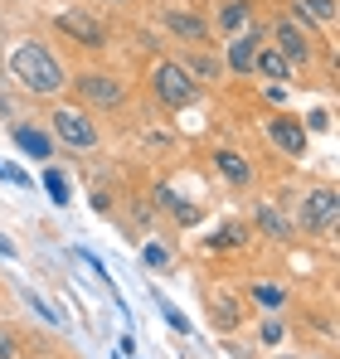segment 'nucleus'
Listing matches in <instances>:
<instances>
[{
    "mask_svg": "<svg viewBox=\"0 0 340 359\" xmlns=\"http://www.w3.org/2000/svg\"><path fill=\"white\" fill-rule=\"evenodd\" d=\"M214 170H219V175L233 184V189L253 184V165H248V161H243V156H238L233 146H219V151H214Z\"/></svg>",
    "mask_w": 340,
    "mask_h": 359,
    "instance_id": "13",
    "label": "nucleus"
},
{
    "mask_svg": "<svg viewBox=\"0 0 340 359\" xmlns=\"http://www.w3.org/2000/svg\"><path fill=\"white\" fill-rule=\"evenodd\" d=\"M253 301H258L263 311H277V306L287 301V292L277 287V282H253Z\"/></svg>",
    "mask_w": 340,
    "mask_h": 359,
    "instance_id": "19",
    "label": "nucleus"
},
{
    "mask_svg": "<svg viewBox=\"0 0 340 359\" xmlns=\"http://www.w3.org/2000/svg\"><path fill=\"white\" fill-rule=\"evenodd\" d=\"M273 34H277V44H273V49H277L287 63H311L316 44H311V29H301V20L282 15V20L273 25Z\"/></svg>",
    "mask_w": 340,
    "mask_h": 359,
    "instance_id": "6",
    "label": "nucleus"
},
{
    "mask_svg": "<svg viewBox=\"0 0 340 359\" xmlns=\"http://www.w3.org/2000/svg\"><path fill=\"white\" fill-rule=\"evenodd\" d=\"M161 311H166V320L175 325V330H190V320H185V316H180V311H175L170 301H161Z\"/></svg>",
    "mask_w": 340,
    "mask_h": 359,
    "instance_id": "25",
    "label": "nucleus"
},
{
    "mask_svg": "<svg viewBox=\"0 0 340 359\" xmlns=\"http://www.w3.org/2000/svg\"><path fill=\"white\" fill-rule=\"evenodd\" d=\"M238 316H243V311H238V301H233V297H214V325H219V330H233Z\"/></svg>",
    "mask_w": 340,
    "mask_h": 359,
    "instance_id": "20",
    "label": "nucleus"
},
{
    "mask_svg": "<svg viewBox=\"0 0 340 359\" xmlns=\"http://www.w3.org/2000/svg\"><path fill=\"white\" fill-rule=\"evenodd\" d=\"M44 189H49V199H54V204H68V199H73V194H68L63 170H44Z\"/></svg>",
    "mask_w": 340,
    "mask_h": 359,
    "instance_id": "21",
    "label": "nucleus"
},
{
    "mask_svg": "<svg viewBox=\"0 0 340 359\" xmlns=\"http://www.w3.org/2000/svg\"><path fill=\"white\" fill-rule=\"evenodd\" d=\"M156 204L175 214V224H180V229H190V224H200V204H190V199H180V194H175L170 184H156Z\"/></svg>",
    "mask_w": 340,
    "mask_h": 359,
    "instance_id": "14",
    "label": "nucleus"
},
{
    "mask_svg": "<svg viewBox=\"0 0 340 359\" xmlns=\"http://www.w3.org/2000/svg\"><path fill=\"white\" fill-rule=\"evenodd\" d=\"M243 233H248L243 224H224V229H219V238H214V243H243Z\"/></svg>",
    "mask_w": 340,
    "mask_h": 359,
    "instance_id": "24",
    "label": "nucleus"
},
{
    "mask_svg": "<svg viewBox=\"0 0 340 359\" xmlns=\"http://www.w3.org/2000/svg\"><path fill=\"white\" fill-rule=\"evenodd\" d=\"M166 29L185 44H204L209 39V20L195 15V10H166Z\"/></svg>",
    "mask_w": 340,
    "mask_h": 359,
    "instance_id": "10",
    "label": "nucleus"
},
{
    "mask_svg": "<svg viewBox=\"0 0 340 359\" xmlns=\"http://www.w3.org/2000/svg\"><path fill=\"white\" fill-rule=\"evenodd\" d=\"M49 126H54V136L63 141V146H73V151H98V126H93V117L83 112V107H54V117H49Z\"/></svg>",
    "mask_w": 340,
    "mask_h": 359,
    "instance_id": "3",
    "label": "nucleus"
},
{
    "mask_svg": "<svg viewBox=\"0 0 340 359\" xmlns=\"http://www.w3.org/2000/svg\"><path fill=\"white\" fill-rule=\"evenodd\" d=\"M73 83H78V93H83V102H88V107L112 112V107H122V102H126V83H122V78H112V73H103V68L78 73Z\"/></svg>",
    "mask_w": 340,
    "mask_h": 359,
    "instance_id": "5",
    "label": "nucleus"
},
{
    "mask_svg": "<svg viewBox=\"0 0 340 359\" xmlns=\"http://www.w3.org/2000/svg\"><path fill=\"white\" fill-rule=\"evenodd\" d=\"M248 25H253V10H248V0H219V5H214V29H219L224 39L243 34Z\"/></svg>",
    "mask_w": 340,
    "mask_h": 359,
    "instance_id": "11",
    "label": "nucleus"
},
{
    "mask_svg": "<svg viewBox=\"0 0 340 359\" xmlns=\"http://www.w3.org/2000/svg\"><path fill=\"white\" fill-rule=\"evenodd\" d=\"M15 350H20V335L0 325V359H15Z\"/></svg>",
    "mask_w": 340,
    "mask_h": 359,
    "instance_id": "23",
    "label": "nucleus"
},
{
    "mask_svg": "<svg viewBox=\"0 0 340 359\" xmlns=\"http://www.w3.org/2000/svg\"><path fill=\"white\" fill-rule=\"evenodd\" d=\"M180 68H185L195 83H200V78H219V59H214V54H190Z\"/></svg>",
    "mask_w": 340,
    "mask_h": 359,
    "instance_id": "18",
    "label": "nucleus"
},
{
    "mask_svg": "<svg viewBox=\"0 0 340 359\" xmlns=\"http://www.w3.org/2000/svg\"><path fill=\"white\" fill-rule=\"evenodd\" d=\"M0 252H5V257H15V243H10V238H0Z\"/></svg>",
    "mask_w": 340,
    "mask_h": 359,
    "instance_id": "27",
    "label": "nucleus"
},
{
    "mask_svg": "<svg viewBox=\"0 0 340 359\" xmlns=\"http://www.w3.org/2000/svg\"><path fill=\"white\" fill-rule=\"evenodd\" d=\"M336 219H340V199H336V189H306L301 194V229L306 233H336Z\"/></svg>",
    "mask_w": 340,
    "mask_h": 359,
    "instance_id": "4",
    "label": "nucleus"
},
{
    "mask_svg": "<svg viewBox=\"0 0 340 359\" xmlns=\"http://www.w3.org/2000/svg\"><path fill=\"white\" fill-rule=\"evenodd\" d=\"M151 93H156V102L170 107V112H180V107H190L195 97H200V83L180 68L175 59H161L151 68Z\"/></svg>",
    "mask_w": 340,
    "mask_h": 359,
    "instance_id": "2",
    "label": "nucleus"
},
{
    "mask_svg": "<svg viewBox=\"0 0 340 359\" xmlns=\"http://www.w3.org/2000/svg\"><path fill=\"white\" fill-rule=\"evenodd\" d=\"M141 262H146V267H166L170 252L161 248V243H146V248H141Z\"/></svg>",
    "mask_w": 340,
    "mask_h": 359,
    "instance_id": "22",
    "label": "nucleus"
},
{
    "mask_svg": "<svg viewBox=\"0 0 340 359\" xmlns=\"http://www.w3.org/2000/svg\"><path fill=\"white\" fill-rule=\"evenodd\" d=\"M268 141H273L282 156H292V161L306 156V126H301L296 117H273L268 121Z\"/></svg>",
    "mask_w": 340,
    "mask_h": 359,
    "instance_id": "8",
    "label": "nucleus"
},
{
    "mask_svg": "<svg viewBox=\"0 0 340 359\" xmlns=\"http://www.w3.org/2000/svg\"><path fill=\"white\" fill-rule=\"evenodd\" d=\"M258 229L263 233H273V238H292V229H287V219L273 209V204H258Z\"/></svg>",
    "mask_w": 340,
    "mask_h": 359,
    "instance_id": "17",
    "label": "nucleus"
},
{
    "mask_svg": "<svg viewBox=\"0 0 340 359\" xmlns=\"http://www.w3.org/2000/svg\"><path fill=\"white\" fill-rule=\"evenodd\" d=\"M253 73H263V78H277V83H292V63L273 49V44H263L258 49V59H253Z\"/></svg>",
    "mask_w": 340,
    "mask_h": 359,
    "instance_id": "15",
    "label": "nucleus"
},
{
    "mask_svg": "<svg viewBox=\"0 0 340 359\" xmlns=\"http://www.w3.org/2000/svg\"><path fill=\"white\" fill-rule=\"evenodd\" d=\"M263 44H268V29L253 20L243 34H233V39H228V68H233V73H253V59H258V49H263Z\"/></svg>",
    "mask_w": 340,
    "mask_h": 359,
    "instance_id": "7",
    "label": "nucleus"
},
{
    "mask_svg": "<svg viewBox=\"0 0 340 359\" xmlns=\"http://www.w3.org/2000/svg\"><path fill=\"white\" fill-rule=\"evenodd\" d=\"M58 29H63V34H73V39H78V44H88V49H103V44H107V25H103V20H93V15H83V10L58 15Z\"/></svg>",
    "mask_w": 340,
    "mask_h": 359,
    "instance_id": "9",
    "label": "nucleus"
},
{
    "mask_svg": "<svg viewBox=\"0 0 340 359\" xmlns=\"http://www.w3.org/2000/svg\"><path fill=\"white\" fill-rule=\"evenodd\" d=\"M292 20H306V29L311 25H331L336 20V0H296V15Z\"/></svg>",
    "mask_w": 340,
    "mask_h": 359,
    "instance_id": "16",
    "label": "nucleus"
},
{
    "mask_svg": "<svg viewBox=\"0 0 340 359\" xmlns=\"http://www.w3.org/2000/svg\"><path fill=\"white\" fill-rule=\"evenodd\" d=\"M112 5H126V0H112Z\"/></svg>",
    "mask_w": 340,
    "mask_h": 359,
    "instance_id": "28",
    "label": "nucleus"
},
{
    "mask_svg": "<svg viewBox=\"0 0 340 359\" xmlns=\"http://www.w3.org/2000/svg\"><path fill=\"white\" fill-rule=\"evenodd\" d=\"M15 146H20L25 156H34V161H49V156H54V136H49L44 126H34V121H20V126H15Z\"/></svg>",
    "mask_w": 340,
    "mask_h": 359,
    "instance_id": "12",
    "label": "nucleus"
},
{
    "mask_svg": "<svg viewBox=\"0 0 340 359\" xmlns=\"http://www.w3.org/2000/svg\"><path fill=\"white\" fill-rule=\"evenodd\" d=\"M10 78H15L25 93H34V97H54V93H63V83H68L63 63H58L44 44H20V49L10 54Z\"/></svg>",
    "mask_w": 340,
    "mask_h": 359,
    "instance_id": "1",
    "label": "nucleus"
},
{
    "mask_svg": "<svg viewBox=\"0 0 340 359\" xmlns=\"http://www.w3.org/2000/svg\"><path fill=\"white\" fill-rule=\"evenodd\" d=\"M282 340V325L277 320H263V345H277Z\"/></svg>",
    "mask_w": 340,
    "mask_h": 359,
    "instance_id": "26",
    "label": "nucleus"
}]
</instances>
